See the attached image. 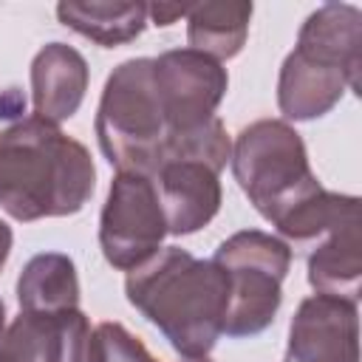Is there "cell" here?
<instances>
[{"mask_svg": "<svg viewBox=\"0 0 362 362\" xmlns=\"http://www.w3.org/2000/svg\"><path fill=\"white\" fill-rule=\"evenodd\" d=\"M96 187L88 147L40 116L0 130V209L14 221L65 218L79 212Z\"/></svg>", "mask_w": 362, "mask_h": 362, "instance_id": "6da1fadb", "label": "cell"}, {"mask_svg": "<svg viewBox=\"0 0 362 362\" xmlns=\"http://www.w3.org/2000/svg\"><path fill=\"white\" fill-rule=\"evenodd\" d=\"M127 303L141 311L184 359L209 356L223 334L229 303L226 272L181 246H161L127 272Z\"/></svg>", "mask_w": 362, "mask_h": 362, "instance_id": "7a4b0ae2", "label": "cell"}, {"mask_svg": "<svg viewBox=\"0 0 362 362\" xmlns=\"http://www.w3.org/2000/svg\"><path fill=\"white\" fill-rule=\"evenodd\" d=\"M96 139L119 173L153 178L164 161L170 130L153 82V59L133 57L110 71L96 110Z\"/></svg>", "mask_w": 362, "mask_h": 362, "instance_id": "3957f363", "label": "cell"}, {"mask_svg": "<svg viewBox=\"0 0 362 362\" xmlns=\"http://www.w3.org/2000/svg\"><path fill=\"white\" fill-rule=\"evenodd\" d=\"M232 175L252 206L277 226L322 189L308 164L303 136L283 119H257L232 141Z\"/></svg>", "mask_w": 362, "mask_h": 362, "instance_id": "277c9868", "label": "cell"}, {"mask_svg": "<svg viewBox=\"0 0 362 362\" xmlns=\"http://www.w3.org/2000/svg\"><path fill=\"white\" fill-rule=\"evenodd\" d=\"M212 260L229 280L223 334L255 337L266 331L283 303V280L291 266L288 243L260 229H243L229 235Z\"/></svg>", "mask_w": 362, "mask_h": 362, "instance_id": "5b68a950", "label": "cell"}, {"mask_svg": "<svg viewBox=\"0 0 362 362\" xmlns=\"http://www.w3.org/2000/svg\"><path fill=\"white\" fill-rule=\"evenodd\" d=\"M167 221L153 178L116 173L99 218V246L105 260L119 272H133L161 249Z\"/></svg>", "mask_w": 362, "mask_h": 362, "instance_id": "8992f818", "label": "cell"}, {"mask_svg": "<svg viewBox=\"0 0 362 362\" xmlns=\"http://www.w3.org/2000/svg\"><path fill=\"white\" fill-rule=\"evenodd\" d=\"M153 82L170 136H181L215 119L229 88V74L201 51L173 48L153 59Z\"/></svg>", "mask_w": 362, "mask_h": 362, "instance_id": "52a82bcc", "label": "cell"}, {"mask_svg": "<svg viewBox=\"0 0 362 362\" xmlns=\"http://www.w3.org/2000/svg\"><path fill=\"white\" fill-rule=\"evenodd\" d=\"M283 362H359V308L351 300L311 294L288 325Z\"/></svg>", "mask_w": 362, "mask_h": 362, "instance_id": "ba28073f", "label": "cell"}, {"mask_svg": "<svg viewBox=\"0 0 362 362\" xmlns=\"http://www.w3.org/2000/svg\"><path fill=\"white\" fill-rule=\"evenodd\" d=\"M90 322L79 308L20 311L0 337V362H85Z\"/></svg>", "mask_w": 362, "mask_h": 362, "instance_id": "9c48e42d", "label": "cell"}, {"mask_svg": "<svg viewBox=\"0 0 362 362\" xmlns=\"http://www.w3.org/2000/svg\"><path fill=\"white\" fill-rule=\"evenodd\" d=\"M167 235H192L221 209V173L201 158H167L153 175Z\"/></svg>", "mask_w": 362, "mask_h": 362, "instance_id": "30bf717a", "label": "cell"}, {"mask_svg": "<svg viewBox=\"0 0 362 362\" xmlns=\"http://www.w3.org/2000/svg\"><path fill=\"white\" fill-rule=\"evenodd\" d=\"M88 62L68 42H48L31 62V102L34 116L45 122L71 119L88 90Z\"/></svg>", "mask_w": 362, "mask_h": 362, "instance_id": "8fae6325", "label": "cell"}, {"mask_svg": "<svg viewBox=\"0 0 362 362\" xmlns=\"http://www.w3.org/2000/svg\"><path fill=\"white\" fill-rule=\"evenodd\" d=\"M345 90H356L345 71L291 51L280 65L277 107L283 122H311L331 113Z\"/></svg>", "mask_w": 362, "mask_h": 362, "instance_id": "7c38bea8", "label": "cell"}, {"mask_svg": "<svg viewBox=\"0 0 362 362\" xmlns=\"http://www.w3.org/2000/svg\"><path fill=\"white\" fill-rule=\"evenodd\" d=\"M294 51L334 65L348 74L351 85L359 88L362 68V11L351 3H325L311 11L297 34Z\"/></svg>", "mask_w": 362, "mask_h": 362, "instance_id": "4fadbf2b", "label": "cell"}, {"mask_svg": "<svg viewBox=\"0 0 362 362\" xmlns=\"http://www.w3.org/2000/svg\"><path fill=\"white\" fill-rule=\"evenodd\" d=\"M308 283L314 294H331L359 303V283H362L359 218L322 235V243L308 255Z\"/></svg>", "mask_w": 362, "mask_h": 362, "instance_id": "5bb4252c", "label": "cell"}, {"mask_svg": "<svg viewBox=\"0 0 362 362\" xmlns=\"http://www.w3.org/2000/svg\"><path fill=\"white\" fill-rule=\"evenodd\" d=\"M252 3L246 0H212L195 3L187 11V40L192 51L212 57L215 62L240 54L249 37Z\"/></svg>", "mask_w": 362, "mask_h": 362, "instance_id": "9a60e30c", "label": "cell"}, {"mask_svg": "<svg viewBox=\"0 0 362 362\" xmlns=\"http://www.w3.org/2000/svg\"><path fill=\"white\" fill-rule=\"evenodd\" d=\"M57 17L71 31L88 37L102 48H116L136 40L147 25V6L130 0L113 3H76L65 0L57 6Z\"/></svg>", "mask_w": 362, "mask_h": 362, "instance_id": "2e32d148", "label": "cell"}, {"mask_svg": "<svg viewBox=\"0 0 362 362\" xmlns=\"http://www.w3.org/2000/svg\"><path fill=\"white\" fill-rule=\"evenodd\" d=\"M20 311H68L79 308L76 266L62 252L34 255L17 277Z\"/></svg>", "mask_w": 362, "mask_h": 362, "instance_id": "e0dca14e", "label": "cell"}, {"mask_svg": "<svg viewBox=\"0 0 362 362\" xmlns=\"http://www.w3.org/2000/svg\"><path fill=\"white\" fill-rule=\"evenodd\" d=\"M359 218V198L356 195H342L331 189L314 192L308 201H303L291 215H286L274 229L288 238V240H314L320 235H328L331 229L356 221Z\"/></svg>", "mask_w": 362, "mask_h": 362, "instance_id": "ac0fdd59", "label": "cell"}, {"mask_svg": "<svg viewBox=\"0 0 362 362\" xmlns=\"http://www.w3.org/2000/svg\"><path fill=\"white\" fill-rule=\"evenodd\" d=\"M85 362H158V359L122 322H99L96 328H90Z\"/></svg>", "mask_w": 362, "mask_h": 362, "instance_id": "d6986e66", "label": "cell"}, {"mask_svg": "<svg viewBox=\"0 0 362 362\" xmlns=\"http://www.w3.org/2000/svg\"><path fill=\"white\" fill-rule=\"evenodd\" d=\"M189 6H178V3H153L147 6V17L153 20V25H173L178 17H187Z\"/></svg>", "mask_w": 362, "mask_h": 362, "instance_id": "ffe728a7", "label": "cell"}, {"mask_svg": "<svg viewBox=\"0 0 362 362\" xmlns=\"http://www.w3.org/2000/svg\"><path fill=\"white\" fill-rule=\"evenodd\" d=\"M8 252H11V229H8V223L0 221V269L8 260Z\"/></svg>", "mask_w": 362, "mask_h": 362, "instance_id": "44dd1931", "label": "cell"}, {"mask_svg": "<svg viewBox=\"0 0 362 362\" xmlns=\"http://www.w3.org/2000/svg\"><path fill=\"white\" fill-rule=\"evenodd\" d=\"M3 331H6V305L0 300V337H3Z\"/></svg>", "mask_w": 362, "mask_h": 362, "instance_id": "7402d4cb", "label": "cell"}, {"mask_svg": "<svg viewBox=\"0 0 362 362\" xmlns=\"http://www.w3.org/2000/svg\"><path fill=\"white\" fill-rule=\"evenodd\" d=\"M184 362H212L209 356H201V359H184Z\"/></svg>", "mask_w": 362, "mask_h": 362, "instance_id": "603a6c76", "label": "cell"}]
</instances>
